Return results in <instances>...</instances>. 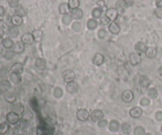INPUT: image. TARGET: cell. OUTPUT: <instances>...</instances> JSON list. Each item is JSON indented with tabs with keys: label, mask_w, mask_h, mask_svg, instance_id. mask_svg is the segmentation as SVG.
Listing matches in <instances>:
<instances>
[{
	"label": "cell",
	"mask_w": 162,
	"mask_h": 135,
	"mask_svg": "<svg viewBox=\"0 0 162 135\" xmlns=\"http://www.w3.org/2000/svg\"><path fill=\"white\" fill-rule=\"evenodd\" d=\"M146 132H145V128L142 126H137L134 129V134L135 135H144Z\"/></svg>",
	"instance_id": "obj_41"
},
{
	"label": "cell",
	"mask_w": 162,
	"mask_h": 135,
	"mask_svg": "<svg viewBox=\"0 0 162 135\" xmlns=\"http://www.w3.org/2000/svg\"><path fill=\"white\" fill-rule=\"evenodd\" d=\"M161 132H162V125H161Z\"/></svg>",
	"instance_id": "obj_63"
},
{
	"label": "cell",
	"mask_w": 162,
	"mask_h": 135,
	"mask_svg": "<svg viewBox=\"0 0 162 135\" xmlns=\"http://www.w3.org/2000/svg\"><path fill=\"white\" fill-rule=\"evenodd\" d=\"M140 105H141V106H144V107L149 106V105H150L149 99H148V98H142V99H141V101H140Z\"/></svg>",
	"instance_id": "obj_48"
},
{
	"label": "cell",
	"mask_w": 162,
	"mask_h": 135,
	"mask_svg": "<svg viewBox=\"0 0 162 135\" xmlns=\"http://www.w3.org/2000/svg\"><path fill=\"white\" fill-rule=\"evenodd\" d=\"M121 128L124 134H130L131 131H132V127H131V125L127 122H124L123 124H122Z\"/></svg>",
	"instance_id": "obj_33"
},
{
	"label": "cell",
	"mask_w": 162,
	"mask_h": 135,
	"mask_svg": "<svg viewBox=\"0 0 162 135\" xmlns=\"http://www.w3.org/2000/svg\"><path fill=\"white\" fill-rule=\"evenodd\" d=\"M122 99H123L125 103H131V102L134 99V94H133V91H130V89L124 91L123 94H122Z\"/></svg>",
	"instance_id": "obj_5"
},
{
	"label": "cell",
	"mask_w": 162,
	"mask_h": 135,
	"mask_svg": "<svg viewBox=\"0 0 162 135\" xmlns=\"http://www.w3.org/2000/svg\"><path fill=\"white\" fill-rule=\"evenodd\" d=\"M33 37H34L35 41L39 42V41H41V39H42V37H43V32L41 30H35V32L33 33Z\"/></svg>",
	"instance_id": "obj_39"
},
{
	"label": "cell",
	"mask_w": 162,
	"mask_h": 135,
	"mask_svg": "<svg viewBox=\"0 0 162 135\" xmlns=\"http://www.w3.org/2000/svg\"><path fill=\"white\" fill-rule=\"evenodd\" d=\"M25 107H23L22 104L20 103H16V104H13V107H12V112L16 113L17 115H22L23 112H25Z\"/></svg>",
	"instance_id": "obj_14"
},
{
	"label": "cell",
	"mask_w": 162,
	"mask_h": 135,
	"mask_svg": "<svg viewBox=\"0 0 162 135\" xmlns=\"http://www.w3.org/2000/svg\"><path fill=\"white\" fill-rule=\"evenodd\" d=\"M97 126H98L99 128H106V126H108V120H106V119L99 120L98 122H97Z\"/></svg>",
	"instance_id": "obj_46"
},
{
	"label": "cell",
	"mask_w": 162,
	"mask_h": 135,
	"mask_svg": "<svg viewBox=\"0 0 162 135\" xmlns=\"http://www.w3.org/2000/svg\"><path fill=\"white\" fill-rule=\"evenodd\" d=\"M7 74H8V69H7L6 67L0 68V76H1V77H4V76H6Z\"/></svg>",
	"instance_id": "obj_50"
},
{
	"label": "cell",
	"mask_w": 162,
	"mask_h": 135,
	"mask_svg": "<svg viewBox=\"0 0 162 135\" xmlns=\"http://www.w3.org/2000/svg\"><path fill=\"white\" fill-rule=\"evenodd\" d=\"M109 22H111V20H109L108 18L106 17V15L101 16V25H109Z\"/></svg>",
	"instance_id": "obj_49"
},
{
	"label": "cell",
	"mask_w": 162,
	"mask_h": 135,
	"mask_svg": "<svg viewBox=\"0 0 162 135\" xmlns=\"http://www.w3.org/2000/svg\"><path fill=\"white\" fill-rule=\"evenodd\" d=\"M22 70H23V65L20 62L14 63L13 65L10 67V71L11 72H14V73H20H20L22 72Z\"/></svg>",
	"instance_id": "obj_21"
},
{
	"label": "cell",
	"mask_w": 162,
	"mask_h": 135,
	"mask_svg": "<svg viewBox=\"0 0 162 135\" xmlns=\"http://www.w3.org/2000/svg\"><path fill=\"white\" fill-rule=\"evenodd\" d=\"M4 99H5L6 102L10 104H14L16 101V94H14L13 91H7L4 94Z\"/></svg>",
	"instance_id": "obj_13"
},
{
	"label": "cell",
	"mask_w": 162,
	"mask_h": 135,
	"mask_svg": "<svg viewBox=\"0 0 162 135\" xmlns=\"http://www.w3.org/2000/svg\"><path fill=\"white\" fill-rule=\"evenodd\" d=\"M22 131L23 130L22 129H20V127H15L14 128V130H13V135H23L22 134Z\"/></svg>",
	"instance_id": "obj_52"
},
{
	"label": "cell",
	"mask_w": 162,
	"mask_h": 135,
	"mask_svg": "<svg viewBox=\"0 0 162 135\" xmlns=\"http://www.w3.org/2000/svg\"><path fill=\"white\" fill-rule=\"evenodd\" d=\"M5 14V9L3 6H0V16H3Z\"/></svg>",
	"instance_id": "obj_56"
},
{
	"label": "cell",
	"mask_w": 162,
	"mask_h": 135,
	"mask_svg": "<svg viewBox=\"0 0 162 135\" xmlns=\"http://www.w3.org/2000/svg\"><path fill=\"white\" fill-rule=\"evenodd\" d=\"M97 25H98V22H97V20H94V18H90V20H87V28L88 30H93L97 28Z\"/></svg>",
	"instance_id": "obj_30"
},
{
	"label": "cell",
	"mask_w": 162,
	"mask_h": 135,
	"mask_svg": "<svg viewBox=\"0 0 162 135\" xmlns=\"http://www.w3.org/2000/svg\"><path fill=\"white\" fill-rule=\"evenodd\" d=\"M108 128L111 132L119 131V129H120V123H119L116 120H111L108 124Z\"/></svg>",
	"instance_id": "obj_26"
},
{
	"label": "cell",
	"mask_w": 162,
	"mask_h": 135,
	"mask_svg": "<svg viewBox=\"0 0 162 135\" xmlns=\"http://www.w3.org/2000/svg\"><path fill=\"white\" fill-rule=\"evenodd\" d=\"M62 76H63L64 81L67 82V83H69V82L74 81V79H75V73H74V71H73V70L67 69V70L64 71L63 74H62Z\"/></svg>",
	"instance_id": "obj_3"
},
{
	"label": "cell",
	"mask_w": 162,
	"mask_h": 135,
	"mask_svg": "<svg viewBox=\"0 0 162 135\" xmlns=\"http://www.w3.org/2000/svg\"><path fill=\"white\" fill-rule=\"evenodd\" d=\"M155 119L157 121H162V111H158V112H156Z\"/></svg>",
	"instance_id": "obj_53"
},
{
	"label": "cell",
	"mask_w": 162,
	"mask_h": 135,
	"mask_svg": "<svg viewBox=\"0 0 162 135\" xmlns=\"http://www.w3.org/2000/svg\"><path fill=\"white\" fill-rule=\"evenodd\" d=\"M35 67L38 68L39 70H44L45 68L47 67V62L45 59L43 58H38L37 60H35Z\"/></svg>",
	"instance_id": "obj_19"
},
{
	"label": "cell",
	"mask_w": 162,
	"mask_h": 135,
	"mask_svg": "<svg viewBox=\"0 0 162 135\" xmlns=\"http://www.w3.org/2000/svg\"><path fill=\"white\" fill-rule=\"evenodd\" d=\"M92 62H93L94 65H96V66L101 65V64L104 62V56L102 55L101 53H96L94 55L93 59H92Z\"/></svg>",
	"instance_id": "obj_10"
},
{
	"label": "cell",
	"mask_w": 162,
	"mask_h": 135,
	"mask_svg": "<svg viewBox=\"0 0 162 135\" xmlns=\"http://www.w3.org/2000/svg\"><path fill=\"white\" fill-rule=\"evenodd\" d=\"M48 134H52V130L47 125H43V126H39L37 128V135H48Z\"/></svg>",
	"instance_id": "obj_7"
},
{
	"label": "cell",
	"mask_w": 162,
	"mask_h": 135,
	"mask_svg": "<svg viewBox=\"0 0 162 135\" xmlns=\"http://www.w3.org/2000/svg\"><path fill=\"white\" fill-rule=\"evenodd\" d=\"M139 84L141 85L142 87H148L150 84V79L148 76L146 75H141L139 77Z\"/></svg>",
	"instance_id": "obj_22"
},
{
	"label": "cell",
	"mask_w": 162,
	"mask_h": 135,
	"mask_svg": "<svg viewBox=\"0 0 162 135\" xmlns=\"http://www.w3.org/2000/svg\"><path fill=\"white\" fill-rule=\"evenodd\" d=\"M2 46L4 47V48H6L7 50H9V49H11V48H13V46H14V43L12 40L10 39V38H5V39H3L2 40Z\"/></svg>",
	"instance_id": "obj_24"
},
{
	"label": "cell",
	"mask_w": 162,
	"mask_h": 135,
	"mask_svg": "<svg viewBox=\"0 0 162 135\" xmlns=\"http://www.w3.org/2000/svg\"><path fill=\"white\" fill-rule=\"evenodd\" d=\"M66 89H67V91L70 92V94H75V92L78 91V84L76 83L75 81L69 82V83H67Z\"/></svg>",
	"instance_id": "obj_20"
},
{
	"label": "cell",
	"mask_w": 162,
	"mask_h": 135,
	"mask_svg": "<svg viewBox=\"0 0 162 135\" xmlns=\"http://www.w3.org/2000/svg\"><path fill=\"white\" fill-rule=\"evenodd\" d=\"M72 16H71V14H65V15L63 16V18H62V21H63V23L65 25H70V22L72 21Z\"/></svg>",
	"instance_id": "obj_40"
},
{
	"label": "cell",
	"mask_w": 162,
	"mask_h": 135,
	"mask_svg": "<svg viewBox=\"0 0 162 135\" xmlns=\"http://www.w3.org/2000/svg\"><path fill=\"white\" fill-rule=\"evenodd\" d=\"M10 89H11V84L8 80H6V79L0 80V91L5 94V92L9 91Z\"/></svg>",
	"instance_id": "obj_8"
},
{
	"label": "cell",
	"mask_w": 162,
	"mask_h": 135,
	"mask_svg": "<svg viewBox=\"0 0 162 135\" xmlns=\"http://www.w3.org/2000/svg\"><path fill=\"white\" fill-rule=\"evenodd\" d=\"M148 47L146 46V44H144L143 42H138L137 44L135 45V50L137 53L139 54H142V53H145L146 52V50Z\"/></svg>",
	"instance_id": "obj_18"
},
{
	"label": "cell",
	"mask_w": 162,
	"mask_h": 135,
	"mask_svg": "<svg viewBox=\"0 0 162 135\" xmlns=\"http://www.w3.org/2000/svg\"><path fill=\"white\" fill-rule=\"evenodd\" d=\"M11 22H12V25H15V27H20V25H22L23 22V20L22 17L20 15H13L12 17H11Z\"/></svg>",
	"instance_id": "obj_28"
},
{
	"label": "cell",
	"mask_w": 162,
	"mask_h": 135,
	"mask_svg": "<svg viewBox=\"0 0 162 135\" xmlns=\"http://www.w3.org/2000/svg\"><path fill=\"white\" fill-rule=\"evenodd\" d=\"M72 28L75 32H80L81 30V23L80 22H74L72 25Z\"/></svg>",
	"instance_id": "obj_51"
},
{
	"label": "cell",
	"mask_w": 162,
	"mask_h": 135,
	"mask_svg": "<svg viewBox=\"0 0 162 135\" xmlns=\"http://www.w3.org/2000/svg\"><path fill=\"white\" fill-rule=\"evenodd\" d=\"M68 5H69V8H70L71 10L78 8V6H79V0H69Z\"/></svg>",
	"instance_id": "obj_37"
},
{
	"label": "cell",
	"mask_w": 162,
	"mask_h": 135,
	"mask_svg": "<svg viewBox=\"0 0 162 135\" xmlns=\"http://www.w3.org/2000/svg\"><path fill=\"white\" fill-rule=\"evenodd\" d=\"M54 97L56 99H61L62 97H63V91H62L61 87H59V86L55 87V89H54Z\"/></svg>",
	"instance_id": "obj_38"
},
{
	"label": "cell",
	"mask_w": 162,
	"mask_h": 135,
	"mask_svg": "<svg viewBox=\"0 0 162 135\" xmlns=\"http://www.w3.org/2000/svg\"><path fill=\"white\" fill-rule=\"evenodd\" d=\"M96 4L101 6V8H104V7H106V2H104L103 0H99V1H97Z\"/></svg>",
	"instance_id": "obj_55"
},
{
	"label": "cell",
	"mask_w": 162,
	"mask_h": 135,
	"mask_svg": "<svg viewBox=\"0 0 162 135\" xmlns=\"http://www.w3.org/2000/svg\"><path fill=\"white\" fill-rule=\"evenodd\" d=\"M106 15L111 21H114V20H116V18H118L119 12H118V10H116V8H109V9L106 10Z\"/></svg>",
	"instance_id": "obj_6"
},
{
	"label": "cell",
	"mask_w": 162,
	"mask_h": 135,
	"mask_svg": "<svg viewBox=\"0 0 162 135\" xmlns=\"http://www.w3.org/2000/svg\"><path fill=\"white\" fill-rule=\"evenodd\" d=\"M92 16L94 20H101L102 16V9L101 7H96L92 10Z\"/></svg>",
	"instance_id": "obj_31"
},
{
	"label": "cell",
	"mask_w": 162,
	"mask_h": 135,
	"mask_svg": "<svg viewBox=\"0 0 162 135\" xmlns=\"http://www.w3.org/2000/svg\"><path fill=\"white\" fill-rule=\"evenodd\" d=\"M48 135H53V134H48Z\"/></svg>",
	"instance_id": "obj_64"
},
{
	"label": "cell",
	"mask_w": 162,
	"mask_h": 135,
	"mask_svg": "<svg viewBox=\"0 0 162 135\" xmlns=\"http://www.w3.org/2000/svg\"><path fill=\"white\" fill-rule=\"evenodd\" d=\"M128 7V3L126 0H119L118 2L116 3V9L118 10V12H123L126 8Z\"/></svg>",
	"instance_id": "obj_17"
},
{
	"label": "cell",
	"mask_w": 162,
	"mask_h": 135,
	"mask_svg": "<svg viewBox=\"0 0 162 135\" xmlns=\"http://www.w3.org/2000/svg\"><path fill=\"white\" fill-rule=\"evenodd\" d=\"M18 33H20V30L15 25H11V27H8V28H7V35L10 36V37H17Z\"/></svg>",
	"instance_id": "obj_27"
},
{
	"label": "cell",
	"mask_w": 162,
	"mask_h": 135,
	"mask_svg": "<svg viewBox=\"0 0 162 135\" xmlns=\"http://www.w3.org/2000/svg\"><path fill=\"white\" fill-rule=\"evenodd\" d=\"M9 4H10L11 7L18 6V0H10V1H9Z\"/></svg>",
	"instance_id": "obj_54"
},
{
	"label": "cell",
	"mask_w": 162,
	"mask_h": 135,
	"mask_svg": "<svg viewBox=\"0 0 162 135\" xmlns=\"http://www.w3.org/2000/svg\"><path fill=\"white\" fill-rule=\"evenodd\" d=\"M69 11V5L67 3H62L60 6H59V12L61 14H67Z\"/></svg>",
	"instance_id": "obj_36"
},
{
	"label": "cell",
	"mask_w": 162,
	"mask_h": 135,
	"mask_svg": "<svg viewBox=\"0 0 162 135\" xmlns=\"http://www.w3.org/2000/svg\"><path fill=\"white\" fill-rule=\"evenodd\" d=\"M158 72H159V74H160V76H162V66H160V67H159Z\"/></svg>",
	"instance_id": "obj_60"
},
{
	"label": "cell",
	"mask_w": 162,
	"mask_h": 135,
	"mask_svg": "<svg viewBox=\"0 0 162 135\" xmlns=\"http://www.w3.org/2000/svg\"><path fill=\"white\" fill-rule=\"evenodd\" d=\"M10 80L13 82L14 84H20L21 82V76L20 73H14V72H11L10 74Z\"/></svg>",
	"instance_id": "obj_29"
},
{
	"label": "cell",
	"mask_w": 162,
	"mask_h": 135,
	"mask_svg": "<svg viewBox=\"0 0 162 135\" xmlns=\"http://www.w3.org/2000/svg\"><path fill=\"white\" fill-rule=\"evenodd\" d=\"M76 116H77L78 120L81 121V122H84V121H86L90 117V114L86 109H79Z\"/></svg>",
	"instance_id": "obj_4"
},
{
	"label": "cell",
	"mask_w": 162,
	"mask_h": 135,
	"mask_svg": "<svg viewBox=\"0 0 162 135\" xmlns=\"http://www.w3.org/2000/svg\"><path fill=\"white\" fill-rule=\"evenodd\" d=\"M148 97L150 99H156L158 97V91L155 87H150L148 89Z\"/></svg>",
	"instance_id": "obj_35"
},
{
	"label": "cell",
	"mask_w": 162,
	"mask_h": 135,
	"mask_svg": "<svg viewBox=\"0 0 162 135\" xmlns=\"http://www.w3.org/2000/svg\"><path fill=\"white\" fill-rule=\"evenodd\" d=\"M9 130V125L7 122H0V134L4 135L8 132Z\"/></svg>",
	"instance_id": "obj_32"
},
{
	"label": "cell",
	"mask_w": 162,
	"mask_h": 135,
	"mask_svg": "<svg viewBox=\"0 0 162 135\" xmlns=\"http://www.w3.org/2000/svg\"><path fill=\"white\" fill-rule=\"evenodd\" d=\"M21 42L25 45H32L35 42V39L33 37V34H25L21 37Z\"/></svg>",
	"instance_id": "obj_11"
},
{
	"label": "cell",
	"mask_w": 162,
	"mask_h": 135,
	"mask_svg": "<svg viewBox=\"0 0 162 135\" xmlns=\"http://www.w3.org/2000/svg\"><path fill=\"white\" fill-rule=\"evenodd\" d=\"M28 123H30V122H27V121H25V120H22V119H20V123H18L17 125H18V127H20V129L25 130V129H27V127Z\"/></svg>",
	"instance_id": "obj_44"
},
{
	"label": "cell",
	"mask_w": 162,
	"mask_h": 135,
	"mask_svg": "<svg viewBox=\"0 0 162 135\" xmlns=\"http://www.w3.org/2000/svg\"><path fill=\"white\" fill-rule=\"evenodd\" d=\"M3 57H4V59H6V60H11V59L14 57V52L7 50V51H5L3 53Z\"/></svg>",
	"instance_id": "obj_42"
},
{
	"label": "cell",
	"mask_w": 162,
	"mask_h": 135,
	"mask_svg": "<svg viewBox=\"0 0 162 135\" xmlns=\"http://www.w3.org/2000/svg\"><path fill=\"white\" fill-rule=\"evenodd\" d=\"M129 62L133 66L138 65L141 62V55L139 53H137V52H132L130 54V56H129Z\"/></svg>",
	"instance_id": "obj_2"
},
{
	"label": "cell",
	"mask_w": 162,
	"mask_h": 135,
	"mask_svg": "<svg viewBox=\"0 0 162 135\" xmlns=\"http://www.w3.org/2000/svg\"><path fill=\"white\" fill-rule=\"evenodd\" d=\"M33 117H34L33 113L30 112V111H28V110H25V112H23V114H22V118H21V119L27 121V122H30V120H33Z\"/></svg>",
	"instance_id": "obj_34"
},
{
	"label": "cell",
	"mask_w": 162,
	"mask_h": 135,
	"mask_svg": "<svg viewBox=\"0 0 162 135\" xmlns=\"http://www.w3.org/2000/svg\"><path fill=\"white\" fill-rule=\"evenodd\" d=\"M145 54H146L147 58L154 59V58H156V56H157V49L155 47H148L146 52H145Z\"/></svg>",
	"instance_id": "obj_12"
},
{
	"label": "cell",
	"mask_w": 162,
	"mask_h": 135,
	"mask_svg": "<svg viewBox=\"0 0 162 135\" xmlns=\"http://www.w3.org/2000/svg\"><path fill=\"white\" fill-rule=\"evenodd\" d=\"M20 115L14 112H10L6 115V122L10 125H17L20 123Z\"/></svg>",
	"instance_id": "obj_1"
},
{
	"label": "cell",
	"mask_w": 162,
	"mask_h": 135,
	"mask_svg": "<svg viewBox=\"0 0 162 135\" xmlns=\"http://www.w3.org/2000/svg\"><path fill=\"white\" fill-rule=\"evenodd\" d=\"M25 51V44L22 42H17L16 44H14L13 46V52L14 53L20 54Z\"/></svg>",
	"instance_id": "obj_23"
},
{
	"label": "cell",
	"mask_w": 162,
	"mask_h": 135,
	"mask_svg": "<svg viewBox=\"0 0 162 135\" xmlns=\"http://www.w3.org/2000/svg\"><path fill=\"white\" fill-rule=\"evenodd\" d=\"M108 30L111 33V34L116 35V34H119V33H120L121 28H120V27H119L118 23H116V22H111V23L108 25Z\"/></svg>",
	"instance_id": "obj_25"
},
{
	"label": "cell",
	"mask_w": 162,
	"mask_h": 135,
	"mask_svg": "<svg viewBox=\"0 0 162 135\" xmlns=\"http://www.w3.org/2000/svg\"><path fill=\"white\" fill-rule=\"evenodd\" d=\"M4 25H5V21L0 18V28H4Z\"/></svg>",
	"instance_id": "obj_58"
},
{
	"label": "cell",
	"mask_w": 162,
	"mask_h": 135,
	"mask_svg": "<svg viewBox=\"0 0 162 135\" xmlns=\"http://www.w3.org/2000/svg\"><path fill=\"white\" fill-rule=\"evenodd\" d=\"M3 48H4V47L0 45V55H1V54H3Z\"/></svg>",
	"instance_id": "obj_59"
},
{
	"label": "cell",
	"mask_w": 162,
	"mask_h": 135,
	"mask_svg": "<svg viewBox=\"0 0 162 135\" xmlns=\"http://www.w3.org/2000/svg\"><path fill=\"white\" fill-rule=\"evenodd\" d=\"M154 13H155V15L157 16L158 18H160L162 20V7H156V9L154 10Z\"/></svg>",
	"instance_id": "obj_47"
},
{
	"label": "cell",
	"mask_w": 162,
	"mask_h": 135,
	"mask_svg": "<svg viewBox=\"0 0 162 135\" xmlns=\"http://www.w3.org/2000/svg\"><path fill=\"white\" fill-rule=\"evenodd\" d=\"M130 116L133 118H140L142 116V109L139 107H134L130 110Z\"/></svg>",
	"instance_id": "obj_16"
},
{
	"label": "cell",
	"mask_w": 162,
	"mask_h": 135,
	"mask_svg": "<svg viewBox=\"0 0 162 135\" xmlns=\"http://www.w3.org/2000/svg\"><path fill=\"white\" fill-rule=\"evenodd\" d=\"M0 40H2V33H0Z\"/></svg>",
	"instance_id": "obj_61"
},
{
	"label": "cell",
	"mask_w": 162,
	"mask_h": 135,
	"mask_svg": "<svg viewBox=\"0 0 162 135\" xmlns=\"http://www.w3.org/2000/svg\"><path fill=\"white\" fill-rule=\"evenodd\" d=\"M90 117L93 121H99L101 119H103V112L101 110H93L90 114Z\"/></svg>",
	"instance_id": "obj_9"
},
{
	"label": "cell",
	"mask_w": 162,
	"mask_h": 135,
	"mask_svg": "<svg viewBox=\"0 0 162 135\" xmlns=\"http://www.w3.org/2000/svg\"><path fill=\"white\" fill-rule=\"evenodd\" d=\"M156 5L158 7H162V0H156Z\"/></svg>",
	"instance_id": "obj_57"
},
{
	"label": "cell",
	"mask_w": 162,
	"mask_h": 135,
	"mask_svg": "<svg viewBox=\"0 0 162 135\" xmlns=\"http://www.w3.org/2000/svg\"><path fill=\"white\" fill-rule=\"evenodd\" d=\"M15 13H16V15H20V16H21V17H22V16H25V15H27V11H25L21 6H17Z\"/></svg>",
	"instance_id": "obj_43"
},
{
	"label": "cell",
	"mask_w": 162,
	"mask_h": 135,
	"mask_svg": "<svg viewBox=\"0 0 162 135\" xmlns=\"http://www.w3.org/2000/svg\"><path fill=\"white\" fill-rule=\"evenodd\" d=\"M97 36H98V38H99V39H101V40L106 39V30H104V28H101V30H98V33H97Z\"/></svg>",
	"instance_id": "obj_45"
},
{
	"label": "cell",
	"mask_w": 162,
	"mask_h": 135,
	"mask_svg": "<svg viewBox=\"0 0 162 135\" xmlns=\"http://www.w3.org/2000/svg\"><path fill=\"white\" fill-rule=\"evenodd\" d=\"M71 16H72L73 20H81V18L83 17V11L81 10L80 8H76V9H73V10H71Z\"/></svg>",
	"instance_id": "obj_15"
},
{
	"label": "cell",
	"mask_w": 162,
	"mask_h": 135,
	"mask_svg": "<svg viewBox=\"0 0 162 135\" xmlns=\"http://www.w3.org/2000/svg\"><path fill=\"white\" fill-rule=\"evenodd\" d=\"M144 135H151V134H150V133H145Z\"/></svg>",
	"instance_id": "obj_62"
}]
</instances>
